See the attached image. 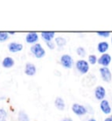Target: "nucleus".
Here are the masks:
<instances>
[{
	"instance_id": "nucleus-28",
	"label": "nucleus",
	"mask_w": 112,
	"mask_h": 121,
	"mask_svg": "<svg viewBox=\"0 0 112 121\" xmlns=\"http://www.w3.org/2000/svg\"><path fill=\"white\" fill-rule=\"evenodd\" d=\"M111 44H112V36H111Z\"/></svg>"
},
{
	"instance_id": "nucleus-19",
	"label": "nucleus",
	"mask_w": 112,
	"mask_h": 121,
	"mask_svg": "<svg viewBox=\"0 0 112 121\" xmlns=\"http://www.w3.org/2000/svg\"><path fill=\"white\" fill-rule=\"evenodd\" d=\"M76 53H77V55L79 56H81V57H84L85 55H86V50H85L84 48H82V47H78L77 48H76Z\"/></svg>"
},
{
	"instance_id": "nucleus-6",
	"label": "nucleus",
	"mask_w": 112,
	"mask_h": 121,
	"mask_svg": "<svg viewBox=\"0 0 112 121\" xmlns=\"http://www.w3.org/2000/svg\"><path fill=\"white\" fill-rule=\"evenodd\" d=\"M95 97L96 98L98 101H102L105 98V96H106V90L105 88L102 86V85H98L95 87Z\"/></svg>"
},
{
	"instance_id": "nucleus-21",
	"label": "nucleus",
	"mask_w": 112,
	"mask_h": 121,
	"mask_svg": "<svg viewBox=\"0 0 112 121\" xmlns=\"http://www.w3.org/2000/svg\"><path fill=\"white\" fill-rule=\"evenodd\" d=\"M7 118V112L5 110L0 109V121H5Z\"/></svg>"
},
{
	"instance_id": "nucleus-9",
	"label": "nucleus",
	"mask_w": 112,
	"mask_h": 121,
	"mask_svg": "<svg viewBox=\"0 0 112 121\" xmlns=\"http://www.w3.org/2000/svg\"><path fill=\"white\" fill-rule=\"evenodd\" d=\"M39 40V35L37 33H34V32H30L26 34L25 36V41L28 43V44H36V42Z\"/></svg>"
},
{
	"instance_id": "nucleus-12",
	"label": "nucleus",
	"mask_w": 112,
	"mask_h": 121,
	"mask_svg": "<svg viewBox=\"0 0 112 121\" xmlns=\"http://www.w3.org/2000/svg\"><path fill=\"white\" fill-rule=\"evenodd\" d=\"M109 42H107V41H101L97 45V51L99 52L100 54L103 55V54H106L107 51L109 50Z\"/></svg>"
},
{
	"instance_id": "nucleus-8",
	"label": "nucleus",
	"mask_w": 112,
	"mask_h": 121,
	"mask_svg": "<svg viewBox=\"0 0 112 121\" xmlns=\"http://www.w3.org/2000/svg\"><path fill=\"white\" fill-rule=\"evenodd\" d=\"M100 109L101 111L105 114V115H109L112 112L110 104L107 99H103L101 101L100 103Z\"/></svg>"
},
{
	"instance_id": "nucleus-13",
	"label": "nucleus",
	"mask_w": 112,
	"mask_h": 121,
	"mask_svg": "<svg viewBox=\"0 0 112 121\" xmlns=\"http://www.w3.org/2000/svg\"><path fill=\"white\" fill-rule=\"evenodd\" d=\"M14 64H15V61L12 57H5L2 61V66L5 69H11L14 66Z\"/></svg>"
},
{
	"instance_id": "nucleus-10",
	"label": "nucleus",
	"mask_w": 112,
	"mask_h": 121,
	"mask_svg": "<svg viewBox=\"0 0 112 121\" xmlns=\"http://www.w3.org/2000/svg\"><path fill=\"white\" fill-rule=\"evenodd\" d=\"M36 67L35 65L31 62H27L25 64V74L29 76H33L36 74Z\"/></svg>"
},
{
	"instance_id": "nucleus-5",
	"label": "nucleus",
	"mask_w": 112,
	"mask_h": 121,
	"mask_svg": "<svg viewBox=\"0 0 112 121\" xmlns=\"http://www.w3.org/2000/svg\"><path fill=\"white\" fill-rule=\"evenodd\" d=\"M72 111L77 116H84L88 113V109L86 108V106L77 103H75L72 105Z\"/></svg>"
},
{
	"instance_id": "nucleus-1",
	"label": "nucleus",
	"mask_w": 112,
	"mask_h": 121,
	"mask_svg": "<svg viewBox=\"0 0 112 121\" xmlns=\"http://www.w3.org/2000/svg\"><path fill=\"white\" fill-rule=\"evenodd\" d=\"M31 52L32 54L38 59L43 58L46 55V51L45 49L42 48V46L40 45L39 43H36L31 47Z\"/></svg>"
},
{
	"instance_id": "nucleus-22",
	"label": "nucleus",
	"mask_w": 112,
	"mask_h": 121,
	"mask_svg": "<svg viewBox=\"0 0 112 121\" xmlns=\"http://www.w3.org/2000/svg\"><path fill=\"white\" fill-rule=\"evenodd\" d=\"M97 35L100 37H103V38H108V37L110 36V32H97Z\"/></svg>"
},
{
	"instance_id": "nucleus-18",
	"label": "nucleus",
	"mask_w": 112,
	"mask_h": 121,
	"mask_svg": "<svg viewBox=\"0 0 112 121\" xmlns=\"http://www.w3.org/2000/svg\"><path fill=\"white\" fill-rule=\"evenodd\" d=\"M97 60H98V58H97V56L95 55H88V64H91V65H95V64H96Z\"/></svg>"
},
{
	"instance_id": "nucleus-14",
	"label": "nucleus",
	"mask_w": 112,
	"mask_h": 121,
	"mask_svg": "<svg viewBox=\"0 0 112 121\" xmlns=\"http://www.w3.org/2000/svg\"><path fill=\"white\" fill-rule=\"evenodd\" d=\"M54 105L58 110L63 111V110L65 109L66 104H65V101H64V99L62 97H56L54 100Z\"/></svg>"
},
{
	"instance_id": "nucleus-4",
	"label": "nucleus",
	"mask_w": 112,
	"mask_h": 121,
	"mask_svg": "<svg viewBox=\"0 0 112 121\" xmlns=\"http://www.w3.org/2000/svg\"><path fill=\"white\" fill-rule=\"evenodd\" d=\"M61 66L65 68V69H72L74 66V60L72 56L69 55H61Z\"/></svg>"
},
{
	"instance_id": "nucleus-15",
	"label": "nucleus",
	"mask_w": 112,
	"mask_h": 121,
	"mask_svg": "<svg viewBox=\"0 0 112 121\" xmlns=\"http://www.w3.org/2000/svg\"><path fill=\"white\" fill-rule=\"evenodd\" d=\"M55 33L54 32H42L41 33V37L45 40L46 42L52 41V39L54 38Z\"/></svg>"
},
{
	"instance_id": "nucleus-17",
	"label": "nucleus",
	"mask_w": 112,
	"mask_h": 121,
	"mask_svg": "<svg viewBox=\"0 0 112 121\" xmlns=\"http://www.w3.org/2000/svg\"><path fill=\"white\" fill-rule=\"evenodd\" d=\"M18 121H30V118H29L28 115L24 111H20V112H18Z\"/></svg>"
},
{
	"instance_id": "nucleus-30",
	"label": "nucleus",
	"mask_w": 112,
	"mask_h": 121,
	"mask_svg": "<svg viewBox=\"0 0 112 121\" xmlns=\"http://www.w3.org/2000/svg\"><path fill=\"white\" fill-rule=\"evenodd\" d=\"M111 70H112V68H111Z\"/></svg>"
},
{
	"instance_id": "nucleus-27",
	"label": "nucleus",
	"mask_w": 112,
	"mask_h": 121,
	"mask_svg": "<svg viewBox=\"0 0 112 121\" xmlns=\"http://www.w3.org/2000/svg\"><path fill=\"white\" fill-rule=\"evenodd\" d=\"M8 34H12V35H13V34H15V32H8Z\"/></svg>"
},
{
	"instance_id": "nucleus-20",
	"label": "nucleus",
	"mask_w": 112,
	"mask_h": 121,
	"mask_svg": "<svg viewBox=\"0 0 112 121\" xmlns=\"http://www.w3.org/2000/svg\"><path fill=\"white\" fill-rule=\"evenodd\" d=\"M9 39V34L6 32H0V42H4Z\"/></svg>"
},
{
	"instance_id": "nucleus-3",
	"label": "nucleus",
	"mask_w": 112,
	"mask_h": 121,
	"mask_svg": "<svg viewBox=\"0 0 112 121\" xmlns=\"http://www.w3.org/2000/svg\"><path fill=\"white\" fill-rule=\"evenodd\" d=\"M100 75L102 80L105 82H110L112 80V73L108 67H102L100 68Z\"/></svg>"
},
{
	"instance_id": "nucleus-7",
	"label": "nucleus",
	"mask_w": 112,
	"mask_h": 121,
	"mask_svg": "<svg viewBox=\"0 0 112 121\" xmlns=\"http://www.w3.org/2000/svg\"><path fill=\"white\" fill-rule=\"evenodd\" d=\"M112 60V58H111V55H109V54H103L100 56V57L98 58V60H97V62L99 65H101L102 67H108L110 64Z\"/></svg>"
},
{
	"instance_id": "nucleus-16",
	"label": "nucleus",
	"mask_w": 112,
	"mask_h": 121,
	"mask_svg": "<svg viewBox=\"0 0 112 121\" xmlns=\"http://www.w3.org/2000/svg\"><path fill=\"white\" fill-rule=\"evenodd\" d=\"M55 44H56V46H58L59 48H62L64 46H66L67 40H66V39L63 38V37H57V38H55Z\"/></svg>"
},
{
	"instance_id": "nucleus-2",
	"label": "nucleus",
	"mask_w": 112,
	"mask_h": 121,
	"mask_svg": "<svg viewBox=\"0 0 112 121\" xmlns=\"http://www.w3.org/2000/svg\"><path fill=\"white\" fill-rule=\"evenodd\" d=\"M75 68L76 69L79 71V73H81L82 75H85L89 70V64H88V62L87 60L81 59V60H78L76 61Z\"/></svg>"
},
{
	"instance_id": "nucleus-25",
	"label": "nucleus",
	"mask_w": 112,
	"mask_h": 121,
	"mask_svg": "<svg viewBox=\"0 0 112 121\" xmlns=\"http://www.w3.org/2000/svg\"><path fill=\"white\" fill-rule=\"evenodd\" d=\"M104 121H112V120H111V118H110V117H107V118L104 119Z\"/></svg>"
},
{
	"instance_id": "nucleus-29",
	"label": "nucleus",
	"mask_w": 112,
	"mask_h": 121,
	"mask_svg": "<svg viewBox=\"0 0 112 121\" xmlns=\"http://www.w3.org/2000/svg\"><path fill=\"white\" fill-rule=\"evenodd\" d=\"M110 118H111V120H112V115H111V116H110Z\"/></svg>"
},
{
	"instance_id": "nucleus-26",
	"label": "nucleus",
	"mask_w": 112,
	"mask_h": 121,
	"mask_svg": "<svg viewBox=\"0 0 112 121\" xmlns=\"http://www.w3.org/2000/svg\"><path fill=\"white\" fill-rule=\"evenodd\" d=\"M88 121H96V119H95V118H89Z\"/></svg>"
},
{
	"instance_id": "nucleus-24",
	"label": "nucleus",
	"mask_w": 112,
	"mask_h": 121,
	"mask_svg": "<svg viewBox=\"0 0 112 121\" xmlns=\"http://www.w3.org/2000/svg\"><path fill=\"white\" fill-rule=\"evenodd\" d=\"M61 121H73V119L70 118H64Z\"/></svg>"
},
{
	"instance_id": "nucleus-11",
	"label": "nucleus",
	"mask_w": 112,
	"mask_h": 121,
	"mask_svg": "<svg viewBox=\"0 0 112 121\" xmlns=\"http://www.w3.org/2000/svg\"><path fill=\"white\" fill-rule=\"evenodd\" d=\"M8 49L11 53H18V52L22 51L23 49V45L21 43L18 42H11L8 45Z\"/></svg>"
},
{
	"instance_id": "nucleus-23",
	"label": "nucleus",
	"mask_w": 112,
	"mask_h": 121,
	"mask_svg": "<svg viewBox=\"0 0 112 121\" xmlns=\"http://www.w3.org/2000/svg\"><path fill=\"white\" fill-rule=\"evenodd\" d=\"M46 46H47V48H49V49H51V50H54L55 48V43H54L53 41H49V42H46Z\"/></svg>"
}]
</instances>
